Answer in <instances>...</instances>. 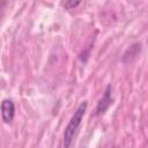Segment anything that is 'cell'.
<instances>
[{"label": "cell", "mask_w": 148, "mask_h": 148, "mask_svg": "<svg viewBox=\"0 0 148 148\" xmlns=\"http://www.w3.org/2000/svg\"><path fill=\"white\" fill-rule=\"evenodd\" d=\"M87 106H88V103L86 101L82 102L77 106L74 114L72 116L69 123L67 124V126L65 128V132H64V146L65 147H69L72 145V142L74 140V136L76 135L77 130H79V127L82 123V119L84 117V113L87 111Z\"/></svg>", "instance_id": "cell-1"}, {"label": "cell", "mask_w": 148, "mask_h": 148, "mask_svg": "<svg viewBox=\"0 0 148 148\" xmlns=\"http://www.w3.org/2000/svg\"><path fill=\"white\" fill-rule=\"evenodd\" d=\"M15 114V105L10 99H3L1 103V117L5 123H10Z\"/></svg>", "instance_id": "cell-2"}, {"label": "cell", "mask_w": 148, "mask_h": 148, "mask_svg": "<svg viewBox=\"0 0 148 148\" xmlns=\"http://www.w3.org/2000/svg\"><path fill=\"white\" fill-rule=\"evenodd\" d=\"M111 103H112V99H111V86H108L105 91H104L103 97L99 99V102L97 104V109H96L97 114L104 113L108 110V108L111 105Z\"/></svg>", "instance_id": "cell-3"}, {"label": "cell", "mask_w": 148, "mask_h": 148, "mask_svg": "<svg viewBox=\"0 0 148 148\" xmlns=\"http://www.w3.org/2000/svg\"><path fill=\"white\" fill-rule=\"evenodd\" d=\"M140 46H141V45L138 44V43L131 45V46L127 49V51L125 52V54H124V59H125L126 57H130V60H131L132 58H134L135 56H138V53L140 52V49H141Z\"/></svg>", "instance_id": "cell-4"}, {"label": "cell", "mask_w": 148, "mask_h": 148, "mask_svg": "<svg viewBox=\"0 0 148 148\" xmlns=\"http://www.w3.org/2000/svg\"><path fill=\"white\" fill-rule=\"evenodd\" d=\"M81 2H82V0H67V1H66V5H65V8H66V9L76 8Z\"/></svg>", "instance_id": "cell-5"}]
</instances>
